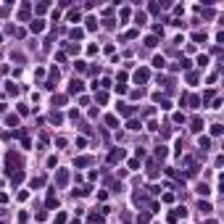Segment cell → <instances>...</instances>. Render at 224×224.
Listing matches in <instances>:
<instances>
[{
	"instance_id": "ba28073f",
	"label": "cell",
	"mask_w": 224,
	"mask_h": 224,
	"mask_svg": "<svg viewBox=\"0 0 224 224\" xmlns=\"http://www.w3.org/2000/svg\"><path fill=\"white\" fill-rule=\"evenodd\" d=\"M137 224H148V216H145V214H142V216H137Z\"/></svg>"
},
{
	"instance_id": "277c9868",
	"label": "cell",
	"mask_w": 224,
	"mask_h": 224,
	"mask_svg": "<svg viewBox=\"0 0 224 224\" xmlns=\"http://www.w3.org/2000/svg\"><path fill=\"white\" fill-rule=\"evenodd\" d=\"M135 79H137V82H145V79H148V71H137V74H135Z\"/></svg>"
},
{
	"instance_id": "52a82bcc",
	"label": "cell",
	"mask_w": 224,
	"mask_h": 224,
	"mask_svg": "<svg viewBox=\"0 0 224 224\" xmlns=\"http://www.w3.org/2000/svg\"><path fill=\"white\" fill-rule=\"evenodd\" d=\"M211 135H222V124H214V127H211Z\"/></svg>"
},
{
	"instance_id": "5b68a950",
	"label": "cell",
	"mask_w": 224,
	"mask_h": 224,
	"mask_svg": "<svg viewBox=\"0 0 224 224\" xmlns=\"http://www.w3.org/2000/svg\"><path fill=\"white\" fill-rule=\"evenodd\" d=\"M42 26H45L42 21H34V24H32V32H42Z\"/></svg>"
},
{
	"instance_id": "8992f818",
	"label": "cell",
	"mask_w": 224,
	"mask_h": 224,
	"mask_svg": "<svg viewBox=\"0 0 224 224\" xmlns=\"http://www.w3.org/2000/svg\"><path fill=\"white\" fill-rule=\"evenodd\" d=\"M208 145H211L208 137H200V148H203V150H208Z\"/></svg>"
},
{
	"instance_id": "7a4b0ae2",
	"label": "cell",
	"mask_w": 224,
	"mask_h": 224,
	"mask_svg": "<svg viewBox=\"0 0 224 224\" xmlns=\"http://www.w3.org/2000/svg\"><path fill=\"white\" fill-rule=\"evenodd\" d=\"M192 129L200 132V129H203V121H200V119H192Z\"/></svg>"
},
{
	"instance_id": "6da1fadb",
	"label": "cell",
	"mask_w": 224,
	"mask_h": 224,
	"mask_svg": "<svg viewBox=\"0 0 224 224\" xmlns=\"http://www.w3.org/2000/svg\"><path fill=\"white\" fill-rule=\"evenodd\" d=\"M164 63H166L164 55H156V58H153V66H158V69H164Z\"/></svg>"
},
{
	"instance_id": "3957f363",
	"label": "cell",
	"mask_w": 224,
	"mask_h": 224,
	"mask_svg": "<svg viewBox=\"0 0 224 224\" xmlns=\"http://www.w3.org/2000/svg\"><path fill=\"white\" fill-rule=\"evenodd\" d=\"M121 158H124V153H121V150H113L111 153V161H121Z\"/></svg>"
}]
</instances>
